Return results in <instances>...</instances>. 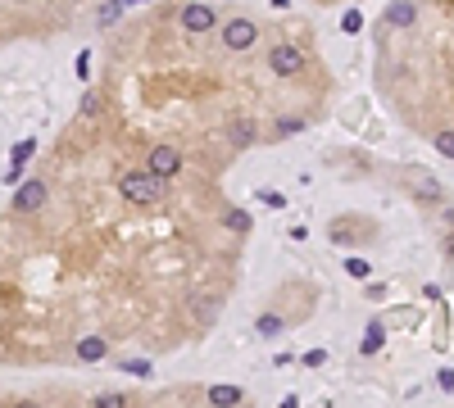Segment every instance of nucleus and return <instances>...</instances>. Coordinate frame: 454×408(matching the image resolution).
Here are the masks:
<instances>
[{
  "instance_id": "1",
  "label": "nucleus",
  "mask_w": 454,
  "mask_h": 408,
  "mask_svg": "<svg viewBox=\"0 0 454 408\" xmlns=\"http://www.w3.org/2000/svg\"><path fill=\"white\" fill-rule=\"evenodd\" d=\"M378 91L454 163V0H391L382 9Z\"/></svg>"
},
{
  "instance_id": "2",
  "label": "nucleus",
  "mask_w": 454,
  "mask_h": 408,
  "mask_svg": "<svg viewBox=\"0 0 454 408\" xmlns=\"http://www.w3.org/2000/svg\"><path fill=\"white\" fill-rule=\"evenodd\" d=\"M46 200H51V182L27 177V182H18V191H14V213H36V209H46Z\"/></svg>"
},
{
  "instance_id": "3",
  "label": "nucleus",
  "mask_w": 454,
  "mask_h": 408,
  "mask_svg": "<svg viewBox=\"0 0 454 408\" xmlns=\"http://www.w3.org/2000/svg\"><path fill=\"white\" fill-rule=\"evenodd\" d=\"M77 358H86V363H100V358H105V340H100V336L77 340Z\"/></svg>"
},
{
  "instance_id": "4",
  "label": "nucleus",
  "mask_w": 454,
  "mask_h": 408,
  "mask_svg": "<svg viewBox=\"0 0 454 408\" xmlns=\"http://www.w3.org/2000/svg\"><path fill=\"white\" fill-rule=\"evenodd\" d=\"M209 404L214 408H232V404H241V390L236 386H214V390H209Z\"/></svg>"
},
{
  "instance_id": "5",
  "label": "nucleus",
  "mask_w": 454,
  "mask_h": 408,
  "mask_svg": "<svg viewBox=\"0 0 454 408\" xmlns=\"http://www.w3.org/2000/svg\"><path fill=\"white\" fill-rule=\"evenodd\" d=\"M282 332V318H259V336H277Z\"/></svg>"
},
{
  "instance_id": "6",
  "label": "nucleus",
  "mask_w": 454,
  "mask_h": 408,
  "mask_svg": "<svg viewBox=\"0 0 454 408\" xmlns=\"http://www.w3.org/2000/svg\"><path fill=\"white\" fill-rule=\"evenodd\" d=\"M91 408H128V400H123V395H100Z\"/></svg>"
},
{
  "instance_id": "7",
  "label": "nucleus",
  "mask_w": 454,
  "mask_h": 408,
  "mask_svg": "<svg viewBox=\"0 0 454 408\" xmlns=\"http://www.w3.org/2000/svg\"><path fill=\"white\" fill-rule=\"evenodd\" d=\"M123 372H132V376H146V372H150V363H146V358H132V363H123Z\"/></svg>"
},
{
  "instance_id": "8",
  "label": "nucleus",
  "mask_w": 454,
  "mask_h": 408,
  "mask_svg": "<svg viewBox=\"0 0 454 408\" xmlns=\"http://www.w3.org/2000/svg\"><path fill=\"white\" fill-rule=\"evenodd\" d=\"M382 345V327H368V340H363V349H368V354H373V349H378Z\"/></svg>"
},
{
  "instance_id": "9",
  "label": "nucleus",
  "mask_w": 454,
  "mask_h": 408,
  "mask_svg": "<svg viewBox=\"0 0 454 408\" xmlns=\"http://www.w3.org/2000/svg\"><path fill=\"white\" fill-rule=\"evenodd\" d=\"M441 386H446V390H454V367H446V372H441Z\"/></svg>"
},
{
  "instance_id": "10",
  "label": "nucleus",
  "mask_w": 454,
  "mask_h": 408,
  "mask_svg": "<svg viewBox=\"0 0 454 408\" xmlns=\"http://www.w3.org/2000/svg\"><path fill=\"white\" fill-rule=\"evenodd\" d=\"M14 408H36V404H14Z\"/></svg>"
}]
</instances>
